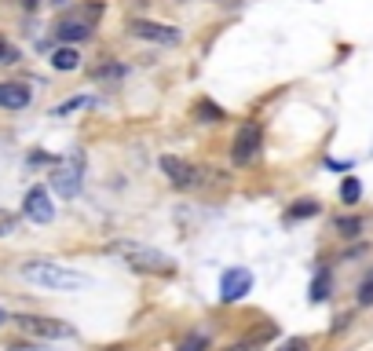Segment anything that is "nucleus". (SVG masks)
I'll use <instances>...</instances> for the list:
<instances>
[{"label": "nucleus", "mask_w": 373, "mask_h": 351, "mask_svg": "<svg viewBox=\"0 0 373 351\" xmlns=\"http://www.w3.org/2000/svg\"><path fill=\"white\" fill-rule=\"evenodd\" d=\"M19 275L30 285H37V289H51V293H77L92 282L88 275H81V271H73L66 264H55V260H26L19 267Z\"/></svg>", "instance_id": "1"}, {"label": "nucleus", "mask_w": 373, "mask_h": 351, "mask_svg": "<svg viewBox=\"0 0 373 351\" xmlns=\"http://www.w3.org/2000/svg\"><path fill=\"white\" fill-rule=\"evenodd\" d=\"M110 253L125 256V264H132L136 271H150V275H176V260L165 256L150 245H136V242H113Z\"/></svg>", "instance_id": "2"}, {"label": "nucleus", "mask_w": 373, "mask_h": 351, "mask_svg": "<svg viewBox=\"0 0 373 351\" xmlns=\"http://www.w3.org/2000/svg\"><path fill=\"white\" fill-rule=\"evenodd\" d=\"M84 183V154L81 150H66L62 158L51 165V187H55L59 198H77Z\"/></svg>", "instance_id": "3"}, {"label": "nucleus", "mask_w": 373, "mask_h": 351, "mask_svg": "<svg viewBox=\"0 0 373 351\" xmlns=\"http://www.w3.org/2000/svg\"><path fill=\"white\" fill-rule=\"evenodd\" d=\"M11 322H15L22 333L44 336V341H70V336L77 333L70 322H62V318H44V315H15Z\"/></svg>", "instance_id": "4"}, {"label": "nucleus", "mask_w": 373, "mask_h": 351, "mask_svg": "<svg viewBox=\"0 0 373 351\" xmlns=\"http://www.w3.org/2000/svg\"><path fill=\"white\" fill-rule=\"evenodd\" d=\"M260 143H264V128L256 121H246L238 128V136H235V150H230L235 165H249L256 154H260Z\"/></svg>", "instance_id": "5"}, {"label": "nucleus", "mask_w": 373, "mask_h": 351, "mask_svg": "<svg viewBox=\"0 0 373 351\" xmlns=\"http://www.w3.org/2000/svg\"><path fill=\"white\" fill-rule=\"evenodd\" d=\"M161 172L169 176V183L179 187V190L201 183V172H198V168L190 165L187 158H176V154H165V158H161Z\"/></svg>", "instance_id": "6"}, {"label": "nucleus", "mask_w": 373, "mask_h": 351, "mask_svg": "<svg viewBox=\"0 0 373 351\" xmlns=\"http://www.w3.org/2000/svg\"><path fill=\"white\" fill-rule=\"evenodd\" d=\"M128 30L139 41H150V44H179V30L176 26H165V22H150V19H132Z\"/></svg>", "instance_id": "7"}, {"label": "nucleus", "mask_w": 373, "mask_h": 351, "mask_svg": "<svg viewBox=\"0 0 373 351\" xmlns=\"http://www.w3.org/2000/svg\"><path fill=\"white\" fill-rule=\"evenodd\" d=\"M253 289V275L246 267H230L224 271V278H220V296H224V304H238V300H246Z\"/></svg>", "instance_id": "8"}, {"label": "nucleus", "mask_w": 373, "mask_h": 351, "mask_svg": "<svg viewBox=\"0 0 373 351\" xmlns=\"http://www.w3.org/2000/svg\"><path fill=\"white\" fill-rule=\"evenodd\" d=\"M22 213H26V219H33V224H51V219H55V205H51L48 187H30V194H26V201H22Z\"/></svg>", "instance_id": "9"}, {"label": "nucleus", "mask_w": 373, "mask_h": 351, "mask_svg": "<svg viewBox=\"0 0 373 351\" xmlns=\"http://www.w3.org/2000/svg\"><path fill=\"white\" fill-rule=\"evenodd\" d=\"M30 102H33V92L26 84L0 81V107H4V110H26Z\"/></svg>", "instance_id": "10"}, {"label": "nucleus", "mask_w": 373, "mask_h": 351, "mask_svg": "<svg viewBox=\"0 0 373 351\" xmlns=\"http://www.w3.org/2000/svg\"><path fill=\"white\" fill-rule=\"evenodd\" d=\"M88 33H92V26L81 22V19H62L55 26V41L62 44H77V41H88Z\"/></svg>", "instance_id": "11"}, {"label": "nucleus", "mask_w": 373, "mask_h": 351, "mask_svg": "<svg viewBox=\"0 0 373 351\" xmlns=\"http://www.w3.org/2000/svg\"><path fill=\"white\" fill-rule=\"evenodd\" d=\"M51 66L62 70V73H70V70L81 66V55H77V48H73V44H59L55 51H51Z\"/></svg>", "instance_id": "12"}, {"label": "nucleus", "mask_w": 373, "mask_h": 351, "mask_svg": "<svg viewBox=\"0 0 373 351\" xmlns=\"http://www.w3.org/2000/svg\"><path fill=\"white\" fill-rule=\"evenodd\" d=\"M358 198H363V183H358L355 176H348V179L340 183V201H344V205H355Z\"/></svg>", "instance_id": "13"}, {"label": "nucleus", "mask_w": 373, "mask_h": 351, "mask_svg": "<svg viewBox=\"0 0 373 351\" xmlns=\"http://www.w3.org/2000/svg\"><path fill=\"white\" fill-rule=\"evenodd\" d=\"M92 102H95L92 96H73V99L62 102V107H55V117H66V114H73V110H88Z\"/></svg>", "instance_id": "14"}, {"label": "nucleus", "mask_w": 373, "mask_h": 351, "mask_svg": "<svg viewBox=\"0 0 373 351\" xmlns=\"http://www.w3.org/2000/svg\"><path fill=\"white\" fill-rule=\"evenodd\" d=\"M198 117H201V121H224L227 114H224L220 107H216L212 99H201V102H198Z\"/></svg>", "instance_id": "15"}, {"label": "nucleus", "mask_w": 373, "mask_h": 351, "mask_svg": "<svg viewBox=\"0 0 373 351\" xmlns=\"http://www.w3.org/2000/svg\"><path fill=\"white\" fill-rule=\"evenodd\" d=\"M333 227H337V231L344 234V238H355V234L363 231V219H358V216H340Z\"/></svg>", "instance_id": "16"}, {"label": "nucleus", "mask_w": 373, "mask_h": 351, "mask_svg": "<svg viewBox=\"0 0 373 351\" xmlns=\"http://www.w3.org/2000/svg\"><path fill=\"white\" fill-rule=\"evenodd\" d=\"M326 296H329V275H318V278H315V285H311V300H315V304H322Z\"/></svg>", "instance_id": "17"}, {"label": "nucleus", "mask_w": 373, "mask_h": 351, "mask_svg": "<svg viewBox=\"0 0 373 351\" xmlns=\"http://www.w3.org/2000/svg\"><path fill=\"white\" fill-rule=\"evenodd\" d=\"M315 213H318L315 201H297V205L289 209V219H307V216H315Z\"/></svg>", "instance_id": "18"}, {"label": "nucleus", "mask_w": 373, "mask_h": 351, "mask_svg": "<svg viewBox=\"0 0 373 351\" xmlns=\"http://www.w3.org/2000/svg\"><path fill=\"white\" fill-rule=\"evenodd\" d=\"M209 348V341H205L201 333H190V336H183V344H179V351H205Z\"/></svg>", "instance_id": "19"}, {"label": "nucleus", "mask_w": 373, "mask_h": 351, "mask_svg": "<svg viewBox=\"0 0 373 351\" xmlns=\"http://www.w3.org/2000/svg\"><path fill=\"white\" fill-rule=\"evenodd\" d=\"M15 59H19V48L8 37H0V62H15Z\"/></svg>", "instance_id": "20"}, {"label": "nucleus", "mask_w": 373, "mask_h": 351, "mask_svg": "<svg viewBox=\"0 0 373 351\" xmlns=\"http://www.w3.org/2000/svg\"><path fill=\"white\" fill-rule=\"evenodd\" d=\"M11 231H15V216L0 209V238H4V234H11Z\"/></svg>", "instance_id": "21"}, {"label": "nucleus", "mask_w": 373, "mask_h": 351, "mask_svg": "<svg viewBox=\"0 0 373 351\" xmlns=\"http://www.w3.org/2000/svg\"><path fill=\"white\" fill-rule=\"evenodd\" d=\"M278 351H307V344L300 341V336H293V341H286V344H282Z\"/></svg>", "instance_id": "22"}, {"label": "nucleus", "mask_w": 373, "mask_h": 351, "mask_svg": "<svg viewBox=\"0 0 373 351\" xmlns=\"http://www.w3.org/2000/svg\"><path fill=\"white\" fill-rule=\"evenodd\" d=\"M358 304H373V282H366L363 289H358Z\"/></svg>", "instance_id": "23"}, {"label": "nucleus", "mask_w": 373, "mask_h": 351, "mask_svg": "<svg viewBox=\"0 0 373 351\" xmlns=\"http://www.w3.org/2000/svg\"><path fill=\"white\" fill-rule=\"evenodd\" d=\"M8 351H48V348H22L19 344V348H8Z\"/></svg>", "instance_id": "24"}, {"label": "nucleus", "mask_w": 373, "mask_h": 351, "mask_svg": "<svg viewBox=\"0 0 373 351\" xmlns=\"http://www.w3.org/2000/svg\"><path fill=\"white\" fill-rule=\"evenodd\" d=\"M230 351H256L253 344H238V348H230Z\"/></svg>", "instance_id": "25"}, {"label": "nucleus", "mask_w": 373, "mask_h": 351, "mask_svg": "<svg viewBox=\"0 0 373 351\" xmlns=\"http://www.w3.org/2000/svg\"><path fill=\"white\" fill-rule=\"evenodd\" d=\"M0 322H8V315H4V311H0Z\"/></svg>", "instance_id": "26"}]
</instances>
